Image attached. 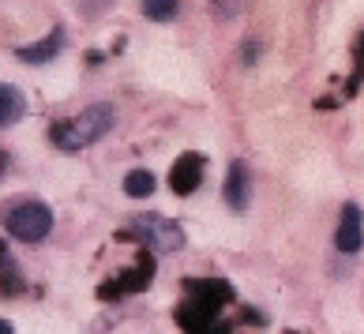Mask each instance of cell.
<instances>
[{"label":"cell","mask_w":364,"mask_h":334,"mask_svg":"<svg viewBox=\"0 0 364 334\" xmlns=\"http://www.w3.org/2000/svg\"><path fill=\"white\" fill-rule=\"evenodd\" d=\"M117 124V113H113V105H90V109H83L79 117L72 120H60V124H53V143L60 146V151H79V146H90L94 139H102L105 131H113Z\"/></svg>","instance_id":"cell-1"},{"label":"cell","mask_w":364,"mask_h":334,"mask_svg":"<svg viewBox=\"0 0 364 334\" xmlns=\"http://www.w3.org/2000/svg\"><path fill=\"white\" fill-rule=\"evenodd\" d=\"M0 222H4V230L16 240L38 244V240H46L49 230H53V210L42 199H11V203L0 207Z\"/></svg>","instance_id":"cell-2"},{"label":"cell","mask_w":364,"mask_h":334,"mask_svg":"<svg viewBox=\"0 0 364 334\" xmlns=\"http://www.w3.org/2000/svg\"><path fill=\"white\" fill-rule=\"evenodd\" d=\"M136 233L151 244L154 252H181L184 248V230L173 218H161V215H139L136 222Z\"/></svg>","instance_id":"cell-3"},{"label":"cell","mask_w":364,"mask_h":334,"mask_svg":"<svg viewBox=\"0 0 364 334\" xmlns=\"http://www.w3.org/2000/svg\"><path fill=\"white\" fill-rule=\"evenodd\" d=\"M248 199H252V173L245 162H233L225 177V203L233 210H248Z\"/></svg>","instance_id":"cell-4"},{"label":"cell","mask_w":364,"mask_h":334,"mask_svg":"<svg viewBox=\"0 0 364 334\" xmlns=\"http://www.w3.org/2000/svg\"><path fill=\"white\" fill-rule=\"evenodd\" d=\"M199 181H203V158H199V154H184L177 162V169H173V177H169L173 192L188 195V192L199 188Z\"/></svg>","instance_id":"cell-5"},{"label":"cell","mask_w":364,"mask_h":334,"mask_svg":"<svg viewBox=\"0 0 364 334\" xmlns=\"http://www.w3.org/2000/svg\"><path fill=\"white\" fill-rule=\"evenodd\" d=\"M334 244H338V252H360L364 233H360V210L357 207L342 210V225H338V233H334Z\"/></svg>","instance_id":"cell-6"},{"label":"cell","mask_w":364,"mask_h":334,"mask_svg":"<svg viewBox=\"0 0 364 334\" xmlns=\"http://www.w3.org/2000/svg\"><path fill=\"white\" fill-rule=\"evenodd\" d=\"M23 113H26V98H23V90H19V87H11V83H0V128L19 124Z\"/></svg>","instance_id":"cell-7"},{"label":"cell","mask_w":364,"mask_h":334,"mask_svg":"<svg viewBox=\"0 0 364 334\" xmlns=\"http://www.w3.org/2000/svg\"><path fill=\"white\" fill-rule=\"evenodd\" d=\"M60 42H64L60 34H49L46 42L23 45V49H19V60H26V64H46V60H53V57L60 53Z\"/></svg>","instance_id":"cell-8"},{"label":"cell","mask_w":364,"mask_h":334,"mask_svg":"<svg viewBox=\"0 0 364 334\" xmlns=\"http://www.w3.org/2000/svg\"><path fill=\"white\" fill-rule=\"evenodd\" d=\"M154 188H158V181H154L151 169H132L128 177H124V192H128L132 199H146Z\"/></svg>","instance_id":"cell-9"},{"label":"cell","mask_w":364,"mask_h":334,"mask_svg":"<svg viewBox=\"0 0 364 334\" xmlns=\"http://www.w3.org/2000/svg\"><path fill=\"white\" fill-rule=\"evenodd\" d=\"M143 16L154 23H169L177 16V0H143Z\"/></svg>","instance_id":"cell-10"},{"label":"cell","mask_w":364,"mask_h":334,"mask_svg":"<svg viewBox=\"0 0 364 334\" xmlns=\"http://www.w3.org/2000/svg\"><path fill=\"white\" fill-rule=\"evenodd\" d=\"M0 334H16V330H11V323H8V319H0Z\"/></svg>","instance_id":"cell-11"},{"label":"cell","mask_w":364,"mask_h":334,"mask_svg":"<svg viewBox=\"0 0 364 334\" xmlns=\"http://www.w3.org/2000/svg\"><path fill=\"white\" fill-rule=\"evenodd\" d=\"M8 259V252H4V240H0V263H4Z\"/></svg>","instance_id":"cell-12"}]
</instances>
